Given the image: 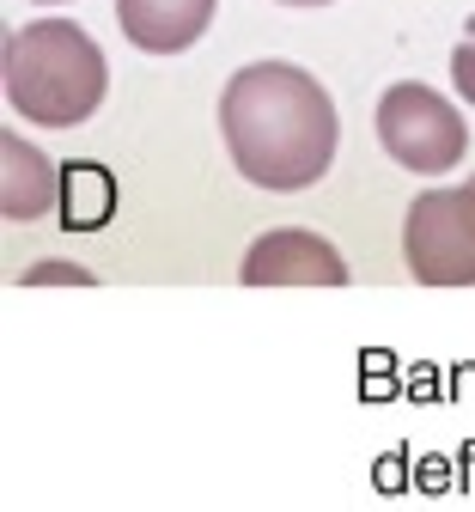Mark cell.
<instances>
[{"label":"cell","mask_w":475,"mask_h":512,"mask_svg":"<svg viewBox=\"0 0 475 512\" xmlns=\"http://www.w3.org/2000/svg\"><path fill=\"white\" fill-rule=\"evenodd\" d=\"M220 135L232 165L256 183V189H311L329 165H335V122L329 92L293 68V61H256L238 68L220 92Z\"/></svg>","instance_id":"6da1fadb"},{"label":"cell","mask_w":475,"mask_h":512,"mask_svg":"<svg viewBox=\"0 0 475 512\" xmlns=\"http://www.w3.org/2000/svg\"><path fill=\"white\" fill-rule=\"evenodd\" d=\"M281 7H329V0H281Z\"/></svg>","instance_id":"30bf717a"},{"label":"cell","mask_w":475,"mask_h":512,"mask_svg":"<svg viewBox=\"0 0 475 512\" xmlns=\"http://www.w3.org/2000/svg\"><path fill=\"white\" fill-rule=\"evenodd\" d=\"M61 171L25 141V135H0V214L7 220H43L61 202Z\"/></svg>","instance_id":"52a82bcc"},{"label":"cell","mask_w":475,"mask_h":512,"mask_svg":"<svg viewBox=\"0 0 475 512\" xmlns=\"http://www.w3.org/2000/svg\"><path fill=\"white\" fill-rule=\"evenodd\" d=\"M378 141L402 171H427L433 177V171H451L469 153V128L433 86L402 80L378 104Z\"/></svg>","instance_id":"277c9868"},{"label":"cell","mask_w":475,"mask_h":512,"mask_svg":"<svg viewBox=\"0 0 475 512\" xmlns=\"http://www.w3.org/2000/svg\"><path fill=\"white\" fill-rule=\"evenodd\" d=\"M116 19L141 55H183L214 25V0H116Z\"/></svg>","instance_id":"8992f818"},{"label":"cell","mask_w":475,"mask_h":512,"mask_svg":"<svg viewBox=\"0 0 475 512\" xmlns=\"http://www.w3.org/2000/svg\"><path fill=\"white\" fill-rule=\"evenodd\" d=\"M244 281L250 287H348V263L329 238L281 226V232H262L250 244Z\"/></svg>","instance_id":"5b68a950"},{"label":"cell","mask_w":475,"mask_h":512,"mask_svg":"<svg viewBox=\"0 0 475 512\" xmlns=\"http://www.w3.org/2000/svg\"><path fill=\"white\" fill-rule=\"evenodd\" d=\"M25 281H80V287H86L92 275H80V269H67V263H37V269H31Z\"/></svg>","instance_id":"9c48e42d"},{"label":"cell","mask_w":475,"mask_h":512,"mask_svg":"<svg viewBox=\"0 0 475 512\" xmlns=\"http://www.w3.org/2000/svg\"><path fill=\"white\" fill-rule=\"evenodd\" d=\"M7 104L43 128H80L104 92H110V68H104V49L92 43L86 25L74 19H37L19 25L7 37Z\"/></svg>","instance_id":"7a4b0ae2"},{"label":"cell","mask_w":475,"mask_h":512,"mask_svg":"<svg viewBox=\"0 0 475 512\" xmlns=\"http://www.w3.org/2000/svg\"><path fill=\"white\" fill-rule=\"evenodd\" d=\"M402 256L421 287H475V183L415 196L402 220Z\"/></svg>","instance_id":"3957f363"},{"label":"cell","mask_w":475,"mask_h":512,"mask_svg":"<svg viewBox=\"0 0 475 512\" xmlns=\"http://www.w3.org/2000/svg\"><path fill=\"white\" fill-rule=\"evenodd\" d=\"M451 80H457V92L475 104V31H469V43H457V55H451Z\"/></svg>","instance_id":"ba28073f"}]
</instances>
